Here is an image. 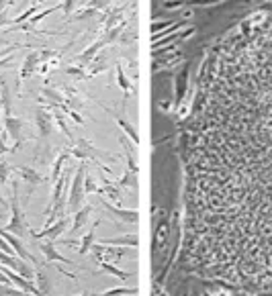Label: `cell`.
I'll return each instance as SVG.
<instances>
[{"label": "cell", "mask_w": 272, "mask_h": 296, "mask_svg": "<svg viewBox=\"0 0 272 296\" xmlns=\"http://www.w3.org/2000/svg\"><path fill=\"white\" fill-rule=\"evenodd\" d=\"M0 211H2V196H0Z\"/></svg>", "instance_id": "cell-27"}, {"label": "cell", "mask_w": 272, "mask_h": 296, "mask_svg": "<svg viewBox=\"0 0 272 296\" xmlns=\"http://www.w3.org/2000/svg\"><path fill=\"white\" fill-rule=\"evenodd\" d=\"M92 235H94V233L90 231V233H88V235H86V237L82 239V243H80V254H86V252H88L90 243H92Z\"/></svg>", "instance_id": "cell-17"}, {"label": "cell", "mask_w": 272, "mask_h": 296, "mask_svg": "<svg viewBox=\"0 0 272 296\" xmlns=\"http://www.w3.org/2000/svg\"><path fill=\"white\" fill-rule=\"evenodd\" d=\"M8 149H6V145H4V141H2V137H0V153H6Z\"/></svg>", "instance_id": "cell-25"}, {"label": "cell", "mask_w": 272, "mask_h": 296, "mask_svg": "<svg viewBox=\"0 0 272 296\" xmlns=\"http://www.w3.org/2000/svg\"><path fill=\"white\" fill-rule=\"evenodd\" d=\"M13 169H15L17 174L23 176V180L29 182V184H33V186H35V184H43V182H45L43 176H39L35 169H31V168H27V166H19V168H13Z\"/></svg>", "instance_id": "cell-7"}, {"label": "cell", "mask_w": 272, "mask_h": 296, "mask_svg": "<svg viewBox=\"0 0 272 296\" xmlns=\"http://www.w3.org/2000/svg\"><path fill=\"white\" fill-rule=\"evenodd\" d=\"M84 190H86V192H96V186H94L92 178H86V180H84Z\"/></svg>", "instance_id": "cell-20"}, {"label": "cell", "mask_w": 272, "mask_h": 296, "mask_svg": "<svg viewBox=\"0 0 272 296\" xmlns=\"http://www.w3.org/2000/svg\"><path fill=\"white\" fill-rule=\"evenodd\" d=\"M117 76H119V84H121V88L125 90V94H131V92H133V86L127 82V78H125V74H123L121 65H119V70H117Z\"/></svg>", "instance_id": "cell-13"}, {"label": "cell", "mask_w": 272, "mask_h": 296, "mask_svg": "<svg viewBox=\"0 0 272 296\" xmlns=\"http://www.w3.org/2000/svg\"><path fill=\"white\" fill-rule=\"evenodd\" d=\"M10 188H13V196H10V211H13V219H10V223L6 225V229L10 233H15L17 237H25L31 229H29V225L25 221V214H23V211H21V204H19V182L13 180Z\"/></svg>", "instance_id": "cell-1"}, {"label": "cell", "mask_w": 272, "mask_h": 296, "mask_svg": "<svg viewBox=\"0 0 272 296\" xmlns=\"http://www.w3.org/2000/svg\"><path fill=\"white\" fill-rule=\"evenodd\" d=\"M41 247V252L45 254V259H47V261H64V264H70V261H68L64 255H60L58 254V249H55L53 247V243H43V245H39Z\"/></svg>", "instance_id": "cell-8"}, {"label": "cell", "mask_w": 272, "mask_h": 296, "mask_svg": "<svg viewBox=\"0 0 272 296\" xmlns=\"http://www.w3.org/2000/svg\"><path fill=\"white\" fill-rule=\"evenodd\" d=\"M0 282H2V284H6V286H10V278L4 274L2 270H0Z\"/></svg>", "instance_id": "cell-22"}, {"label": "cell", "mask_w": 272, "mask_h": 296, "mask_svg": "<svg viewBox=\"0 0 272 296\" xmlns=\"http://www.w3.org/2000/svg\"><path fill=\"white\" fill-rule=\"evenodd\" d=\"M10 62H13V55H10V58H2V60H0V67H4V65H8Z\"/></svg>", "instance_id": "cell-23"}, {"label": "cell", "mask_w": 272, "mask_h": 296, "mask_svg": "<svg viewBox=\"0 0 272 296\" xmlns=\"http://www.w3.org/2000/svg\"><path fill=\"white\" fill-rule=\"evenodd\" d=\"M103 270H107V272H111V274H115V276H119V278H127L129 274L127 272H121V270H117L115 266H111L109 261H103Z\"/></svg>", "instance_id": "cell-15"}, {"label": "cell", "mask_w": 272, "mask_h": 296, "mask_svg": "<svg viewBox=\"0 0 272 296\" xmlns=\"http://www.w3.org/2000/svg\"><path fill=\"white\" fill-rule=\"evenodd\" d=\"M39 60H41L39 51H33V53H29V55H27L25 63H23V70H21V80H27L33 72H37V70H39Z\"/></svg>", "instance_id": "cell-5"}, {"label": "cell", "mask_w": 272, "mask_h": 296, "mask_svg": "<svg viewBox=\"0 0 272 296\" xmlns=\"http://www.w3.org/2000/svg\"><path fill=\"white\" fill-rule=\"evenodd\" d=\"M64 227H66V221H64V219H60L58 223L49 225L47 229L41 231V233H39V235H35V237H37V239H41V237H51V239H55V237H58V235L64 231Z\"/></svg>", "instance_id": "cell-9"}, {"label": "cell", "mask_w": 272, "mask_h": 296, "mask_svg": "<svg viewBox=\"0 0 272 296\" xmlns=\"http://www.w3.org/2000/svg\"><path fill=\"white\" fill-rule=\"evenodd\" d=\"M0 237H4L6 241L10 243V247L15 249L17 252V255L21 257V259H25V261H35V257H33L27 249H25V245H23V241H21V237H17L15 233H10L8 229H0Z\"/></svg>", "instance_id": "cell-2"}, {"label": "cell", "mask_w": 272, "mask_h": 296, "mask_svg": "<svg viewBox=\"0 0 272 296\" xmlns=\"http://www.w3.org/2000/svg\"><path fill=\"white\" fill-rule=\"evenodd\" d=\"M107 243H117V245H137V237L135 235H127V237H121V239H111Z\"/></svg>", "instance_id": "cell-12"}, {"label": "cell", "mask_w": 272, "mask_h": 296, "mask_svg": "<svg viewBox=\"0 0 272 296\" xmlns=\"http://www.w3.org/2000/svg\"><path fill=\"white\" fill-rule=\"evenodd\" d=\"M88 212H90V207H86V209H82L80 212H78L76 214V223H74V231H78V229H80V227L88 221Z\"/></svg>", "instance_id": "cell-11"}, {"label": "cell", "mask_w": 272, "mask_h": 296, "mask_svg": "<svg viewBox=\"0 0 272 296\" xmlns=\"http://www.w3.org/2000/svg\"><path fill=\"white\" fill-rule=\"evenodd\" d=\"M68 159V153H62L60 157H58V162H55V168H53V174H51V178H53V182L60 178V169H62V166H64V162Z\"/></svg>", "instance_id": "cell-14"}, {"label": "cell", "mask_w": 272, "mask_h": 296, "mask_svg": "<svg viewBox=\"0 0 272 296\" xmlns=\"http://www.w3.org/2000/svg\"><path fill=\"white\" fill-rule=\"evenodd\" d=\"M262 17H264L262 13H258V15H254L252 19H254V22H260V21H262Z\"/></svg>", "instance_id": "cell-26"}, {"label": "cell", "mask_w": 272, "mask_h": 296, "mask_svg": "<svg viewBox=\"0 0 272 296\" xmlns=\"http://www.w3.org/2000/svg\"><path fill=\"white\" fill-rule=\"evenodd\" d=\"M37 4H33V6H29L27 10H25V13H23V15H19V17H15V19H10V22H8V25H21V22H25L29 17H35V13H37Z\"/></svg>", "instance_id": "cell-10"}, {"label": "cell", "mask_w": 272, "mask_h": 296, "mask_svg": "<svg viewBox=\"0 0 272 296\" xmlns=\"http://www.w3.org/2000/svg\"><path fill=\"white\" fill-rule=\"evenodd\" d=\"M10 164H6V162H2L0 164V184H2V182H6V176H8V172H10Z\"/></svg>", "instance_id": "cell-18"}, {"label": "cell", "mask_w": 272, "mask_h": 296, "mask_svg": "<svg viewBox=\"0 0 272 296\" xmlns=\"http://www.w3.org/2000/svg\"><path fill=\"white\" fill-rule=\"evenodd\" d=\"M35 119H37V127H39V135L41 137H47L49 131H51V115L43 106H37L35 112Z\"/></svg>", "instance_id": "cell-4"}, {"label": "cell", "mask_w": 272, "mask_h": 296, "mask_svg": "<svg viewBox=\"0 0 272 296\" xmlns=\"http://www.w3.org/2000/svg\"><path fill=\"white\" fill-rule=\"evenodd\" d=\"M55 8H60V6H55ZM55 8H45V10H43V13H39V15H35V17H33V19H31V22H29V25H27V27H33V25H37V22H39V21H41L43 17H47V15H51V13H53V10H55Z\"/></svg>", "instance_id": "cell-16"}, {"label": "cell", "mask_w": 272, "mask_h": 296, "mask_svg": "<svg viewBox=\"0 0 272 296\" xmlns=\"http://www.w3.org/2000/svg\"><path fill=\"white\" fill-rule=\"evenodd\" d=\"M8 22H10V19H6V10H4V13H0V27L8 25Z\"/></svg>", "instance_id": "cell-21"}, {"label": "cell", "mask_w": 272, "mask_h": 296, "mask_svg": "<svg viewBox=\"0 0 272 296\" xmlns=\"http://www.w3.org/2000/svg\"><path fill=\"white\" fill-rule=\"evenodd\" d=\"M84 178V172H82V168L78 169V174L72 182V194H70V209L76 211L78 207H80V202H82V180Z\"/></svg>", "instance_id": "cell-3"}, {"label": "cell", "mask_w": 272, "mask_h": 296, "mask_svg": "<svg viewBox=\"0 0 272 296\" xmlns=\"http://www.w3.org/2000/svg\"><path fill=\"white\" fill-rule=\"evenodd\" d=\"M4 127L8 131V135L15 139V143H21V133H23V121L15 119L13 115H6L4 117Z\"/></svg>", "instance_id": "cell-6"}, {"label": "cell", "mask_w": 272, "mask_h": 296, "mask_svg": "<svg viewBox=\"0 0 272 296\" xmlns=\"http://www.w3.org/2000/svg\"><path fill=\"white\" fill-rule=\"evenodd\" d=\"M8 8H10V2H0V13H4Z\"/></svg>", "instance_id": "cell-24"}, {"label": "cell", "mask_w": 272, "mask_h": 296, "mask_svg": "<svg viewBox=\"0 0 272 296\" xmlns=\"http://www.w3.org/2000/svg\"><path fill=\"white\" fill-rule=\"evenodd\" d=\"M55 121H58V125H60V129L68 135V137H70V131H68V127H66V121H64V117L60 115V112H55Z\"/></svg>", "instance_id": "cell-19"}]
</instances>
